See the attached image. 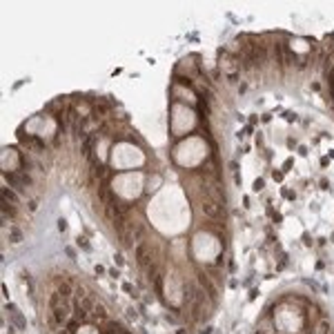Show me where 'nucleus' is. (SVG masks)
Segmentation results:
<instances>
[{
	"label": "nucleus",
	"mask_w": 334,
	"mask_h": 334,
	"mask_svg": "<svg viewBox=\"0 0 334 334\" xmlns=\"http://www.w3.org/2000/svg\"><path fill=\"white\" fill-rule=\"evenodd\" d=\"M136 258H138V263H141L143 270H147L149 265H154V256H152L149 245H138V249H136Z\"/></svg>",
	"instance_id": "obj_1"
},
{
	"label": "nucleus",
	"mask_w": 334,
	"mask_h": 334,
	"mask_svg": "<svg viewBox=\"0 0 334 334\" xmlns=\"http://www.w3.org/2000/svg\"><path fill=\"white\" fill-rule=\"evenodd\" d=\"M205 214H209V216H223V212H221V207L216 205V203H205Z\"/></svg>",
	"instance_id": "obj_2"
},
{
	"label": "nucleus",
	"mask_w": 334,
	"mask_h": 334,
	"mask_svg": "<svg viewBox=\"0 0 334 334\" xmlns=\"http://www.w3.org/2000/svg\"><path fill=\"white\" fill-rule=\"evenodd\" d=\"M91 316L98 319V321H105V319H107V310H105L100 303H96V308H94V312H91Z\"/></svg>",
	"instance_id": "obj_3"
},
{
	"label": "nucleus",
	"mask_w": 334,
	"mask_h": 334,
	"mask_svg": "<svg viewBox=\"0 0 334 334\" xmlns=\"http://www.w3.org/2000/svg\"><path fill=\"white\" fill-rule=\"evenodd\" d=\"M56 292H58L62 299H69V296H71V285H69L67 281H62V283L58 285V290H56Z\"/></svg>",
	"instance_id": "obj_4"
},
{
	"label": "nucleus",
	"mask_w": 334,
	"mask_h": 334,
	"mask_svg": "<svg viewBox=\"0 0 334 334\" xmlns=\"http://www.w3.org/2000/svg\"><path fill=\"white\" fill-rule=\"evenodd\" d=\"M9 241H11V243H20L22 241V234H20V229H11V234H9Z\"/></svg>",
	"instance_id": "obj_5"
},
{
	"label": "nucleus",
	"mask_w": 334,
	"mask_h": 334,
	"mask_svg": "<svg viewBox=\"0 0 334 334\" xmlns=\"http://www.w3.org/2000/svg\"><path fill=\"white\" fill-rule=\"evenodd\" d=\"M316 332H319V334H328V332H330V323H328V321H323L321 325H319Z\"/></svg>",
	"instance_id": "obj_6"
},
{
	"label": "nucleus",
	"mask_w": 334,
	"mask_h": 334,
	"mask_svg": "<svg viewBox=\"0 0 334 334\" xmlns=\"http://www.w3.org/2000/svg\"><path fill=\"white\" fill-rule=\"evenodd\" d=\"M2 192H5V198H9V201H14V203H18V196H16V194H11V189H7V187H5Z\"/></svg>",
	"instance_id": "obj_7"
},
{
	"label": "nucleus",
	"mask_w": 334,
	"mask_h": 334,
	"mask_svg": "<svg viewBox=\"0 0 334 334\" xmlns=\"http://www.w3.org/2000/svg\"><path fill=\"white\" fill-rule=\"evenodd\" d=\"M78 245H80L82 249H87V252H89V249H91V247H89V243H87V241L82 238V236H78Z\"/></svg>",
	"instance_id": "obj_8"
},
{
	"label": "nucleus",
	"mask_w": 334,
	"mask_h": 334,
	"mask_svg": "<svg viewBox=\"0 0 334 334\" xmlns=\"http://www.w3.org/2000/svg\"><path fill=\"white\" fill-rule=\"evenodd\" d=\"M36 207H38V201H29V209L36 212Z\"/></svg>",
	"instance_id": "obj_9"
},
{
	"label": "nucleus",
	"mask_w": 334,
	"mask_h": 334,
	"mask_svg": "<svg viewBox=\"0 0 334 334\" xmlns=\"http://www.w3.org/2000/svg\"><path fill=\"white\" fill-rule=\"evenodd\" d=\"M114 258H116V263H118V265H123V263H125V261H123V256H120V254H116Z\"/></svg>",
	"instance_id": "obj_10"
},
{
	"label": "nucleus",
	"mask_w": 334,
	"mask_h": 334,
	"mask_svg": "<svg viewBox=\"0 0 334 334\" xmlns=\"http://www.w3.org/2000/svg\"><path fill=\"white\" fill-rule=\"evenodd\" d=\"M58 229H60V232H65V221H62V218L58 221Z\"/></svg>",
	"instance_id": "obj_11"
}]
</instances>
